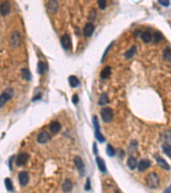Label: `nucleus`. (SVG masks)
Here are the masks:
<instances>
[{"instance_id":"obj_41","label":"nucleus","mask_w":171,"mask_h":193,"mask_svg":"<svg viewBox=\"0 0 171 193\" xmlns=\"http://www.w3.org/2000/svg\"><path fill=\"white\" fill-rule=\"evenodd\" d=\"M165 192H171V187L170 188H169V189H167V190L165 191Z\"/></svg>"},{"instance_id":"obj_6","label":"nucleus","mask_w":171,"mask_h":193,"mask_svg":"<svg viewBox=\"0 0 171 193\" xmlns=\"http://www.w3.org/2000/svg\"><path fill=\"white\" fill-rule=\"evenodd\" d=\"M74 163H75L77 170L79 171V173H81V176H83L85 174V164L83 162L82 159L80 156H75L74 158Z\"/></svg>"},{"instance_id":"obj_23","label":"nucleus","mask_w":171,"mask_h":193,"mask_svg":"<svg viewBox=\"0 0 171 193\" xmlns=\"http://www.w3.org/2000/svg\"><path fill=\"white\" fill-rule=\"evenodd\" d=\"M79 79L75 76H70L69 77V83L71 88H76L79 85Z\"/></svg>"},{"instance_id":"obj_40","label":"nucleus","mask_w":171,"mask_h":193,"mask_svg":"<svg viewBox=\"0 0 171 193\" xmlns=\"http://www.w3.org/2000/svg\"><path fill=\"white\" fill-rule=\"evenodd\" d=\"M13 157H14V156H11V158H10V163H9V164H10V170L12 169V167H11V163H12V160H13Z\"/></svg>"},{"instance_id":"obj_5","label":"nucleus","mask_w":171,"mask_h":193,"mask_svg":"<svg viewBox=\"0 0 171 193\" xmlns=\"http://www.w3.org/2000/svg\"><path fill=\"white\" fill-rule=\"evenodd\" d=\"M21 43V37L19 32L14 31L10 35V45L12 47H18Z\"/></svg>"},{"instance_id":"obj_25","label":"nucleus","mask_w":171,"mask_h":193,"mask_svg":"<svg viewBox=\"0 0 171 193\" xmlns=\"http://www.w3.org/2000/svg\"><path fill=\"white\" fill-rule=\"evenodd\" d=\"M140 38L141 40L144 41L145 43H149V42H151V39H152L151 34L149 32H143V33H141Z\"/></svg>"},{"instance_id":"obj_37","label":"nucleus","mask_w":171,"mask_h":193,"mask_svg":"<svg viewBox=\"0 0 171 193\" xmlns=\"http://www.w3.org/2000/svg\"><path fill=\"white\" fill-rule=\"evenodd\" d=\"M112 45H113V43H111V44H110V46H109L107 47V49L105 50V51H104V55H103V59H102V62L104 61V59H105V57H106V54H107V52H108V51H109V50L111 49V46H112Z\"/></svg>"},{"instance_id":"obj_12","label":"nucleus","mask_w":171,"mask_h":193,"mask_svg":"<svg viewBox=\"0 0 171 193\" xmlns=\"http://www.w3.org/2000/svg\"><path fill=\"white\" fill-rule=\"evenodd\" d=\"M154 157H155L157 162L158 164V166L161 167L162 168H163L164 170H170V167L169 163L167 162L162 157H161L159 154H154Z\"/></svg>"},{"instance_id":"obj_10","label":"nucleus","mask_w":171,"mask_h":193,"mask_svg":"<svg viewBox=\"0 0 171 193\" xmlns=\"http://www.w3.org/2000/svg\"><path fill=\"white\" fill-rule=\"evenodd\" d=\"M12 98V90L7 89L5 92H4L0 96V107H3L4 104Z\"/></svg>"},{"instance_id":"obj_2","label":"nucleus","mask_w":171,"mask_h":193,"mask_svg":"<svg viewBox=\"0 0 171 193\" xmlns=\"http://www.w3.org/2000/svg\"><path fill=\"white\" fill-rule=\"evenodd\" d=\"M92 124H93V126H94V131H95L94 134H95L96 139L99 142H104L105 139H104V136L101 134L100 127H99V120H98L97 116H93V118H92Z\"/></svg>"},{"instance_id":"obj_16","label":"nucleus","mask_w":171,"mask_h":193,"mask_svg":"<svg viewBox=\"0 0 171 193\" xmlns=\"http://www.w3.org/2000/svg\"><path fill=\"white\" fill-rule=\"evenodd\" d=\"M96 162H97V165H98V167L101 173H106L107 172V168H106V165H105V162L104 161L99 157V156H97L96 157Z\"/></svg>"},{"instance_id":"obj_26","label":"nucleus","mask_w":171,"mask_h":193,"mask_svg":"<svg viewBox=\"0 0 171 193\" xmlns=\"http://www.w3.org/2000/svg\"><path fill=\"white\" fill-rule=\"evenodd\" d=\"M162 58L167 60V61H170L171 62V49L167 47L163 52H162Z\"/></svg>"},{"instance_id":"obj_3","label":"nucleus","mask_w":171,"mask_h":193,"mask_svg":"<svg viewBox=\"0 0 171 193\" xmlns=\"http://www.w3.org/2000/svg\"><path fill=\"white\" fill-rule=\"evenodd\" d=\"M113 117H114L113 110L110 107H105L101 110V119L104 123L111 122Z\"/></svg>"},{"instance_id":"obj_19","label":"nucleus","mask_w":171,"mask_h":193,"mask_svg":"<svg viewBox=\"0 0 171 193\" xmlns=\"http://www.w3.org/2000/svg\"><path fill=\"white\" fill-rule=\"evenodd\" d=\"M109 102H110V100H109L108 94H107V93H103V94H101L100 96H99L98 104H99V106H104V105L108 104Z\"/></svg>"},{"instance_id":"obj_24","label":"nucleus","mask_w":171,"mask_h":193,"mask_svg":"<svg viewBox=\"0 0 171 193\" xmlns=\"http://www.w3.org/2000/svg\"><path fill=\"white\" fill-rule=\"evenodd\" d=\"M162 152L164 153L169 158L171 159V145L169 143H164L162 144Z\"/></svg>"},{"instance_id":"obj_17","label":"nucleus","mask_w":171,"mask_h":193,"mask_svg":"<svg viewBox=\"0 0 171 193\" xmlns=\"http://www.w3.org/2000/svg\"><path fill=\"white\" fill-rule=\"evenodd\" d=\"M49 129L52 133L57 134V132H60L61 130V124L58 121H52L49 124Z\"/></svg>"},{"instance_id":"obj_38","label":"nucleus","mask_w":171,"mask_h":193,"mask_svg":"<svg viewBox=\"0 0 171 193\" xmlns=\"http://www.w3.org/2000/svg\"><path fill=\"white\" fill-rule=\"evenodd\" d=\"M92 151H93V153H94L95 154H98V148H97L96 142H93V144H92Z\"/></svg>"},{"instance_id":"obj_31","label":"nucleus","mask_w":171,"mask_h":193,"mask_svg":"<svg viewBox=\"0 0 171 193\" xmlns=\"http://www.w3.org/2000/svg\"><path fill=\"white\" fill-rule=\"evenodd\" d=\"M162 138L166 142H171V131H165L164 133L162 134Z\"/></svg>"},{"instance_id":"obj_15","label":"nucleus","mask_w":171,"mask_h":193,"mask_svg":"<svg viewBox=\"0 0 171 193\" xmlns=\"http://www.w3.org/2000/svg\"><path fill=\"white\" fill-rule=\"evenodd\" d=\"M94 25L92 23V22H88L85 25L84 29H83V34L86 36V37H91L92 34H93L94 32Z\"/></svg>"},{"instance_id":"obj_14","label":"nucleus","mask_w":171,"mask_h":193,"mask_svg":"<svg viewBox=\"0 0 171 193\" xmlns=\"http://www.w3.org/2000/svg\"><path fill=\"white\" fill-rule=\"evenodd\" d=\"M151 162L147 159H143L140 162L138 163V170L139 172H145L151 167Z\"/></svg>"},{"instance_id":"obj_11","label":"nucleus","mask_w":171,"mask_h":193,"mask_svg":"<svg viewBox=\"0 0 171 193\" xmlns=\"http://www.w3.org/2000/svg\"><path fill=\"white\" fill-rule=\"evenodd\" d=\"M18 180L21 186L27 185V184L29 181V174L26 171H21L18 174Z\"/></svg>"},{"instance_id":"obj_34","label":"nucleus","mask_w":171,"mask_h":193,"mask_svg":"<svg viewBox=\"0 0 171 193\" xmlns=\"http://www.w3.org/2000/svg\"><path fill=\"white\" fill-rule=\"evenodd\" d=\"M158 3L164 7H168L170 4V0H158Z\"/></svg>"},{"instance_id":"obj_4","label":"nucleus","mask_w":171,"mask_h":193,"mask_svg":"<svg viewBox=\"0 0 171 193\" xmlns=\"http://www.w3.org/2000/svg\"><path fill=\"white\" fill-rule=\"evenodd\" d=\"M29 157H30L29 154H27V153H20V154H18L16 158V161H15L16 165L17 167H22V166L26 165L27 162H28V160H29Z\"/></svg>"},{"instance_id":"obj_33","label":"nucleus","mask_w":171,"mask_h":193,"mask_svg":"<svg viewBox=\"0 0 171 193\" xmlns=\"http://www.w3.org/2000/svg\"><path fill=\"white\" fill-rule=\"evenodd\" d=\"M98 5L100 10H104L106 8V0H98Z\"/></svg>"},{"instance_id":"obj_13","label":"nucleus","mask_w":171,"mask_h":193,"mask_svg":"<svg viewBox=\"0 0 171 193\" xmlns=\"http://www.w3.org/2000/svg\"><path fill=\"white\" fill-rule=\"evenodd\" d=\"M11 9V5H10V2L8 1H4L1 4V7H0V11H1V15L3 16H5L7 15H9Z\"/></svg>"},{"instance_id":"obj_1","label":"nucleus","mask_w":171,"mask_h":193,"mask_svg":"<svg viewBox=\"0 0 171 193\" xmlns=\"http://www.w3.org/2000/svg\"><path fill=\"white\" fill-rule=\"evenodd\" d=\"M145 182L149 188L151 189H157L159 186L160 179L158 174L155 173H150L145 178Z\"/></svg>"},{"instance_id":"obj_36","label":"nucleus","mask_w":171,"mask_h":193,"mask_svg":"<svg viewBox=\"0 0 171 193\" xmlns=\"http://www.w3.org/2000/svg\"><path fill=\"white\" fill-rule=\"evenodd\" d=\"M72 102H73L75 105H76V104L79 102V97H78V95H77L76 94L72 96Z\"/></svg>"},{"instance_id":"obj_30","label":"nucleus","mask_w":171,"mask_h":193,"mask_svg":"<svg viewBox=\"0 0 171 193\" xmlns=\"http://www.w3.org/2000/svg\"><path fill=\"white\" fill-rule=\"evenodd\" d=\"M153 39H154V41L155 43H158L162 40V34L161 32L159 31H156L154 33V36H153Z\"/></svg>"},{"instance_id":"obj_32","label":"nucleus","mask_w":171,"mask_h":193,"mask_svg":"<svg viewBox=\"0 0 171 193\" xmlns=\"http://www.w3.org/2000/svg\"><path fill=\"white\" fill-rule=\"evenodd\" d=\"M45 71V65L43 62H39L38 63V70H37V72L40 74V75H42L44 74V72Z\"/></svg>"},{"instance_id":"obj_28","label":"nucleus","mask_w":171,"mask_h":193,"mask_svg":"<svg viewBox=\"0 0 171 193\" xmlns=\"http://www.w3.org/2000/svg\"><path fill=\"white\" fill-rule=\"evenodd\" d=\"M135 52H136V47H135V46H132L129 50H128V51H126L125 57H126L127 59H131V58L135 54Z\"/></svg>"},{"instance_id":"obj_21","label":"nucleus","mask_w":171,"mask_h":193,"mask_svg":"<svg viewBox=\"0 0 171 193\" xmlns=\"http://www.w3.org/2000/svg\"><path fill=\"white\" fill-rule=\"evenodd\" d=\"M111 75V68L110 66H106L104 67L100 73V77L102 79H106L109 78L110 76Z\"/></svg>"},{"instance_id":"obj_22","label":"nucleus","mask_w":171,"mask_h":193,"mask_svg":"<svg viewBox=\"0 0 171 193\" xmlns=\"http://www.w3.org/2000/svg\"><path fill=\"white\" fill-rule=\"evenodd\" d=\"M72 182L70 181V179H65V181L63 182V184H62V192H70L72 191Z\"/></svg>"},{"instance_id":"obj_18","label":"nucleus","mask_w":171,"mask_h":193,"mask_svg":"<svg viewBox=\"0 0 171 193\" xmlns=\"http://www.w3.org/2000/svg\"><path fill=\"white\" fill-rule=\"evenodd\" d=\"M127 165L128 167H129L130 170H134L137 167H138V162H137V160L133 157L130 155L129 158L128 159V162H127Z\"/></svg>"},{"instance_id":"obj_9","label":"nucleus","mask_w":171,"mask_h":193,"mask_svg":"<svg viewBox=\"0 0 171 193\" xmlns=\"http://www.w3.org/2000/svg\"><path fill=\"white\" fill-rule=\"evenodd\" d=\"M46 7L50 14L55 15L58 10V3L57 0H49L46 4Z\"/></svg>"},{"instance_id":"obj_20","label":"nucleus","mask_w":171,"mask_h":193,"mask_svg":"<svg viewBox=\"0 0 171 193\" xmlns=\"http://www.w3.org/2000/svg\"><path fill=\"white\" fill-rule=\"evenodd\" d=\"M21 77L26 80V81H31L32 79V74H31L30 71L28 68H23L21 71Z\"/></svg>"},{"instance_id":"obj_29","label":"nucleus","mask_w":171,"mask_h":193,"mask_svg":"<svg viewBox=\"0 0 171 193\" xmlns=\"http://www.w3.org/2000/svg\"><path fill=\"white\" fill-rule=\"evenodd\" d=\"M106 154L110 157H113L115 155V154H116V151H115L114 148L111 146V144H108L107 147H106Z\"/></svg>"},{"instance_id":"obj_35","label":"nucleus","mask_w":171,"mask_h":193,"mask_svg":"<svg viewBox=\"0 0 171 193\" xmlns=\"http://www.w3.org/2000/svg\"><path fill=\"white\" fill-rule=\"evenodd\" d=\"M85 190L86 191H90L91 190V181L89 178H87V183L85 184Z\"/></svg>"},{"instance_id":"obj_8","label":"nucleus","mask_w":171,"mask_h":193,"mask_svg":"<svg viewBox=\"0 0 171 193\" xmlns=\"http://www.w3.org/2000/svg\"><path fill=\"white\" fill-rule=\"evenodd\" d=\"M50 139H51V136L50 133H48L47 132H42L38 135L37 142L40 144H44L49 142Z\"/></svg>"},{"instance_id":"obj_7","label":"nucleus","mask_w":171,"mask_h":193,"mask_svg":"<svg viewBox=\"0 0 171 193\" xmlns=\"http://www.w3.org/2000/svg\"><path fill=\"white\" fill-rule=\"evenodd\" d=\"M61 44L62 47L65 50H70L72 47V42H71V38L69 34H64L61 37L60 39Z\"/></svg>"},{"instance_id":"obj_27","label":"nucleus","mask_w":171,"mask_h":193,"mask_svg":"<svg viewBox=\"0 0 171 193\" xmlns=\"http://www.w3.org/2000/svg\"><path fill=\"white\" fill-rule=\"evenodd\" d=\"M4 184H5V187L7 189L8 192H13V184H12V181L11 179H9V178H6L4 179Z\"/></svg>"},{"instance_id":"obj_39","label":"nucleus","mask_w":171,"mask_h":193,"mask_svg":"<svg viewBox=\"0 0 171 193\" xmlns=\"http://www.w3.org/2000/svg\"><path fill=\"white\" fill-rule=\"evenodd\" d=\"M36 96H37V97H35V98H33V102H35L36 100H39V99H40V98H41L40 94L39 95H36Z\"/></svg>"}]
</instances>
